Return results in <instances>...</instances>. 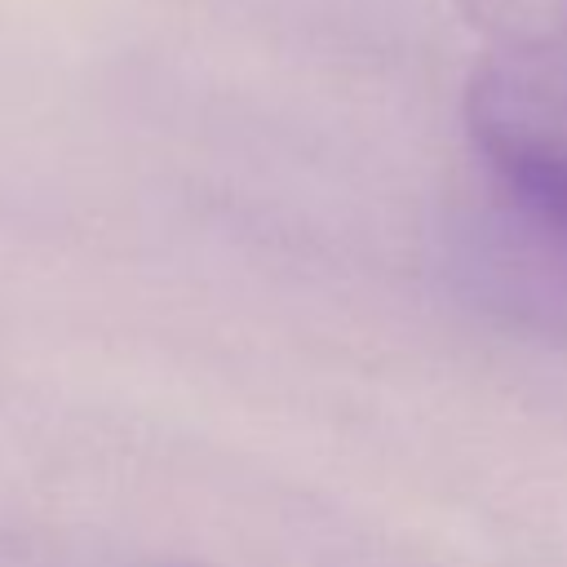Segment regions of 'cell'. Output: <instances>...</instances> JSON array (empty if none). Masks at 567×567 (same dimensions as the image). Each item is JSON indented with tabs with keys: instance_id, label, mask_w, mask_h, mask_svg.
<instances>
[{
	"instance_id": "obj_1",
	"label": "cell",
	"mask_w": 567,
	"mask_h": 567,
	"mask_svg": "<svg viewBox=\"0 0 567 567\" xmlns=\"http://www.w3.org/2000/svg\"><path fill=\"white\" fill-rule=\"evenodd\" d=\"M465 137L518 226L567 261V49L487 58L465 84Z\"/></svg>"
},
{
	"instance_id": "obj_2",
	"label": "cell",
	"mask_w": 567,
	"mask_h": 567,
	"mask_svg": "<svg viewBox=\"0 0 567 567\" xmlns=\"http://www.w3.org/2000/svg\"><path fill=\"white\" fill-rule=\"evenodd\" d=\"M456 9L496 53L567 49V0H456Z\"/></svg>"
}]
</instances>
